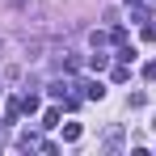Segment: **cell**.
<instances>
[{
  "mask_svg": "<svg viewBox=\"0 0 156 156\" xmlns=\"http://www.w3.org/2000/svg\"><path fill=\"white\" fill-rule=\"evenodd\" d=\"M76 89H80V97H89V101H101V97H105V84H101V80H80Z\"/></svg>",
  "mask_w": 156,
  "mask_h": 156,
  "instance_id": "obj_1",
  "label": "cell"
},
{
  "mask_svg": "<svg viewBox=\"0 0 156 156\" xmlns=\"http://www.w3.org/2000/svg\"><path fill=\"white\" fill-rule=\"evenodd\" d=\"M89 68H93V72H101V68H110V55H101V47H97V55L89 59Z\"/></svg>",
  "mask_w": 156,
  "mask_h": 156,
  "instance_id": "obj_2",
  "label": "cell"
},
{
  "mask_svg": "<svg viewBox=\"0 0 156 156\" xmlns=\"http://www.w3.org/2000/svg\"><path fill=\"white\" fill-rule=\"evenodd\" d=\"M21 114H38V97H34V93L21 97Z\"/></svg>",
  "mask_w": 156,
  "mask_h": 156,
  "instance_id": "obj_3",
  "label": "cell"
},
{
  "mask_svg": "<svg viewBox=\"0 0 156 156\" xmlns=\"http://www.w3.org/2000/svg\"><path fill=\"white\" fill-rule=\"evenodd\" d=\"M42 127H59V105H51V110L42 114Z\"/></svg>",
  "mask_w": 156,
  "mask_h": 156,
  "instance_id": "obj_4",
  "label": "cell"
},
{
  "mask_svg": "<svg viewBox=\"0 0 156 156\" xmlns=\"http://www.w3.org/2000/svg\"><path fill=\"white\" fill-rule=\"evenodd\" d=\"M105 148H122V131H118V127L105 135Z\"/></svg>",
  "mask_w": 156,
  "mask_h": 156,
  "instance_id": "obj_5",
  "label": "cell"
},
{
  "mask_svg": "<svg viewBox=\"0 0 156 156\" xmlns=\"http://www.w3.org/2000/svg\"><path fill=\"white\" fill-rule=\"evenodd\" d=\"M63 139H68V144H76V139H80V127H76V122H68V127H63Z\"/></svg>",
  "mask_w": 156,
  "mask_h": 156,
  "instance_id": "obj_6",
  "label": "cell"
},
{
  "mask_svg": "<svg viewBox=\"0 0 156 156\" xmlns=\"http://www.w3.org/2000/svg\"><path fill=\"white\" fill-rule=\"evenodd\" d=\"M51 97H59V101L68 97V84H63V80H55V84H51Z\"/></svg>",
  "mask_w": 156,
  "mask_h": 156,
  "instance_id": "obj_7",
  "label": "cell"
},
{
  "mask_svg": "<svg viewBox=\"0 0 156 156\" xmlns=\"http://www.w3.org/2000/svg\"><path fill=\"white\" fill-rule=\"evenodd\" d=\"M144 76H148V80H156V59L148 63V68H144Z\"/></svg>",
  "mask_w": 156,
  "mask_h": 156,
  "instance_id": "obj_8",
  "label": "cell"
},
{
  "mask_svg": "<svg viewBox=\"0 0 156 156\" xmlns=\"http://www.w3.org/2000/svg\"><path fill=\"white\" fill-rule=\"evenodd\" d=\"M9 4H26V0H9Z\"/></svg>",
  "mask_w": 156,
  "mask_h": 156,
  "instance_id": "obj_9",
  "label": "cell"
},
{
  "mask_svg": "<svg viewBox=\"0 0 156 156\" xmlns=\"http://www.w3.org/2000/svg\"><path fill=\"white\" fill-rule=\"evenodd\" d=\"M127 4H139V0H127Z\"/></svg>",
  "mask_w": 156,
  "mask_h": 156,
  "instance_id": "obj_10",
  "label": "cell"
},
{
  "mask_svg": "<svg viewBox=\"0 0 156 156\" xmlns=\"http://www.w3.org/2000/svg\"><path fill=\"white\" fill-rule=\"evenodd\" d=\"M152 127H156V122H152Z\"/></svg>",
  "mask_w": 156,
  "mask_h": 156,
  "instance_id": "obj_11",
  "label": "cell"
}]
</instances>
